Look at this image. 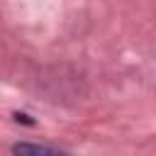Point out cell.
Returning <instances> with one entry per match:
<instances>
[{"label": "cell", "instance_id": "6da1fadb", "mask_svg": "<svg viewBox=\"0 0 156 156\" xmlns=\"http://www.w3.org/2000/svg\"><path fill=\"white\" fill-rule=\"evenodd\" d=\"M15 156H68V154L49 149V146H39V144H17Z\"/></svg>", "mask_w": 156, "mask_h": 156}]
</instances>
